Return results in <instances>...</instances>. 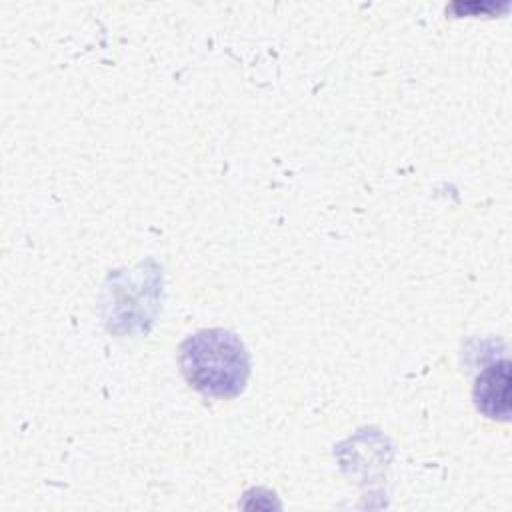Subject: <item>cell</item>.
<instances>
[{
    "label": "cell",
    "instance_id": "7a4b0ae2",
    "mask_svg": "<svg viewBox=\"0 0 512 512\" xmlns=\"http://www.w3.org/2000/svg\"><path fill=\"white\" fill-rule=\"evenodd\" d=\"M474 400L482 414L492 420H508L510 414V362L486 366L476 378Z\"/></svg>",
    "mask_w": 512,
    "mask_h": 512
},
{
    "label": "cell",
    "instance_id": "6da1fadb",
    "mask_svg": "<svg viewBox=\"0 0 512 512\" xmlns=\"http://www.w3.org/2000/svg\"><path fill=\"white\" fill-rule=\"evenodd\" d=\"M180 368L186 382L214 398L238 396L250 374V358L234 332L224 328L200 330L180 346Z\"/></svg>",
    "mask_w": 512,
    "mask_h": 512
}]
</instances>
